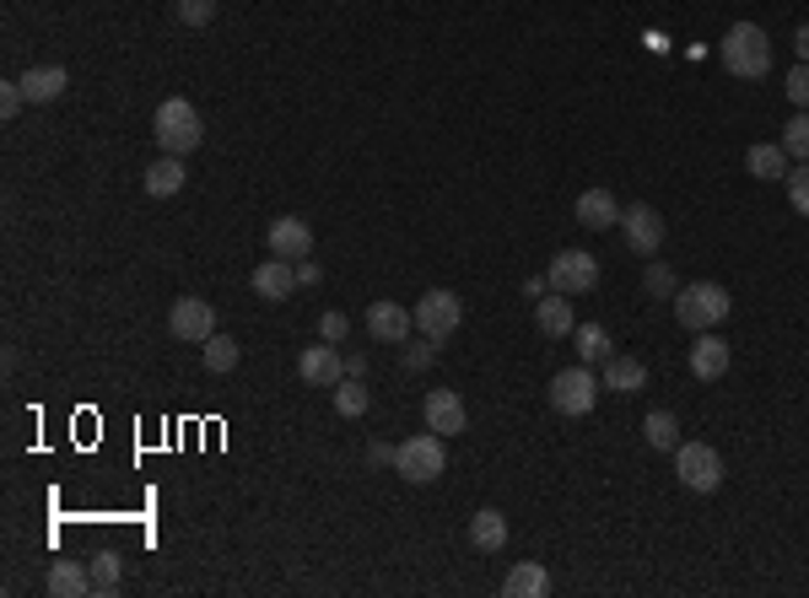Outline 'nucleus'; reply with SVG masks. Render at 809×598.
Listing matches in <instances>:
<instances>
[{"instance_id": "1", "label": "nucleus", "mask_w": 809, "mask_h": 598, "mask_svg": "<svg viewBox=\"0 0 809 598\" xmlns=\"http://www.w3.org/2000/svg\"><path fill=\"white\" fill-rule=\"evenodd\" d=\"M723 71L740 76V81H761V76L772 71V38H767V27L734 22V27L723 33Z\"/></svg>"}, {"instance_id": "2", "label": "nucleus", "mask_w": 809, "mask_h": 598, "mask_svg": "<svg viewBox=\"0 0 809 598\" xmlns=\"http://www.w3.org/2000/svg\"><path fill=\"white\" fill-rule=\"evenodd\" d=\"M152 136H157V147L167 151V156H189V151L205 141L200 114H194V103H189V98H162L157 119H152Z\"/></svg>"}, {"instance_id": "3", "label": "nucleus", "mask_w": 809, "mask_h": 598, "mask_svg": "<svg viewBox=\"0 0 809 598\" xmlns=\"http://www.w3.org/2000/svg\"><path fill=\"white\" fill-rule=\"evenodd\" d=\"M674 318H680V329H712V323H723L729 318V292L723 287H712V281H696V287H680L674 292Z\"/></svg>"}, {"instance_id": "4", "label": "nucleus", "mask_w": 809, "mask_h": 598, "mask_svg": "<svg viewBox=\"0 0 809 598\" xmlns=\"http://www.w3.org/2000/svg\"><path fill=\"white\" fill-rule=\"evenodd\" d=\"M443 463H448V453H443V437H438L432 427L394 448V469H400L410 485H432V480L443 474Z\"/></svg>"}, {"instance_id": "5", "label": "nucleus", "mask_w": 809, "mask_h": 598, "mask_svg": "<svg viewBox=\"0 0 809 598\" xmlns=\"http://www.w3.org/2000/svg\"><path fill=\"white\" fill-rule=\"evenodd\" d=\"M599 378H594V367H567V372H556L551 378V410H561V416H589L594 410V399H599Z\"/></svg>"}, {"instance_id": "6", "label": "nucleus", "mask_w": 809, "mask_h": 598, "mask_svg": "<svg viewBox=\"0 0 809 598\" xmlns=\"http://www.w3.org/2000/svg\"><path fill=\"white\" fill-rule=\"evenodd\" d=\"M674 474H680V485L685 491H718L723 485V458L718 448H707V443H680L674 448Z\"/></svg>"}, {"instance_id": "7", "label": "nucleus", "mask_w": 809, "mask_h": 598, "mask_svg": "<svg viewBox=\"0 0 809 598\" xmlns=\"http://www.w3.org/2000/svg\"><path fill=\"white\" fill-rule=\"evenodd\" d=\"M551 292H561V297H583V292H594V281H599V259L594 254H583V249H561L556 259H551Z\"/></svg>"}, {"instance_id": "8", "label": "nucleus", "mask_w": 809, "mask_h": 598, "mask_svg": "<svg viewBox=\"0 0 809 598\" xmlns=\"http://www.w3.org/2000/svg\"><path fill=\"white\" fill-rule=\"evenodd\" d=\"M459 318H465V302L454 297V292H443V287L421 292V302H416V329L427 340H448L459 329Z\"/></svg>"}, {"instance_id": "9", "label": "nucleus", "mask_w": 809, "mask_h": 598, "mask_svg": "<svg viewBox=\"0 0 809 598\" xmlns=\"http://www.w3.org/2000/svg\"><path fill=\"white\" fill-rule=\"evenodd\" d=\"M167 334L173 340H189V345H205L216 334V307L205 297H178L167 313Z\"/></svg>"}, {"instance_id": "10", "label": "nucleus", "mask_w": 809, "mask_h": 598, "mask_svg": "<svg viewBox=\"0 0 809 598\" xmlns=\"http://www.w3.org/2000/svg\"><path fill=\"white\" fill-rule=\"evenodd\" d=\"M270 254H276V259H292V265L308 259V254H314V227H308L303 216H276V221H270Z\"/></svg>"}, {"instance_id": "11", "label": "nucleus", "mask_w": 809, "mask_h": 598, "mask_svg": "<svg viewBox=\"0 0 809 598\" xmlns=\"http://www.w3.org/2000/svg\"><path fill=\"white\" fill-rule=\"evenodd\" d=\"M421 410H427V427H432L438 437H465V427H470V416H465V399H459L454 389H432Z\"/></svg>"}, {"instance_id": "12", "label": "nucleus", "mask_w": 809, "mask_h": 598, "mask_svg": "<svg viewBox=\"0 0 809 598\" xmlns=\"http://www.w3.org/2000/svg\"><path fill=\"white\" fill-rule=\"evenodd\" d=\"M298 378L314 383V389H334V383L345 378V356H340L334 345H308V351L298 356Z\"/></svg>"}, {"instance_id": "13", "label": "nucleus", "mask_w": 809, "mask_h": 598, "mask_svg": "<svg viewBox=\"0 0 809 598\" xmlns=\"http://www.w3.org/2000/svg\"><path fill=\"white\" fill-rule=\"evenodd\" d=\"M249 287H254L260 302H287L292 287H298V265H292V259H265V265H254Z\"/></svg>"}, {"instance_id": "14", "label": "nucleus", "mask_w": 809, "mask_h": 598, "mask_svg": "<svg viewBox=\"0 0 809 598\" xmlns=\"http://www.w3.org/2000/svg\"><path fill=\"white\" fill-rule=\"evenodd\" d=\"M621 227H627V243H632L637 254H658V249H663V216H658L653 205L621 211Z\"/></svg>"}, {"instance_id": "15", "label": "nucleus", "mask_w": 809, "mask_h": 598, "mask_svg": "<svg viewBox=\"0 0 809 598\" xmlns=\"http://www.w3.org/2000/svg\"><path fill=\"white\" fill-rule=\"evenodd\" d=\"M367 329H372V340H383V345H400V340H410V329H416V313H405L400 302H372V307H367Z\"/></svg>"}, {"instance_id": "16", "label": "nucleus", "mask_w": 809, "mask_h": 598, "mask_svg": "<svg viewBox=\"0 0 809 598\" xmlns=\"http://www.w3.org/2000/svg\"><path fill=\"white\" fill-rule=\"evenodd\" d=\"M729 361H734V356H729V345H723L718 334H707V329H701V340L691 345V372H696L701 383H718V378L729 372Z\"/></svg>"}, {"instance_id": "17", "label": "nucleus", "mask_w": 809, "mask_h": 598, "mask_svg": "<svg viewBox=\"0 0 809 598\" xmlns=\"http://www.w3.org/2000/svg\"><path fill=\"white\" fill-rule=\"evenodd\" d=\"M578 221H583L589 232H605V227H616V221H621V205H616V194H610V189H589V194H578Z\"/></svg>"}, {"instance_id": "18", "label": "nucleus", "mask_w": 809, "mask_h": 598, "mask_svg": "<svg viewBox=\"0 0 809 598\" xmlns=\"http://www.w3.org/2000/svg\"><path fill=\"white\" fill-rule=\"evenodd\" d=\"M65 87H71L65 65H33V71L22 76V92H27V103H54Z\"/></svg>"}, {"instance_id": "19", "label": "nucleus", "mask_w": 809, "mask_h": 598, "mask_svg": "<svg viewBox=\"0 0 809 598\" xmlns=\"http://www.w3.org/2000/svg\"><path fill=\"white\" fill-rule=\"evenodd\" d=\"M534 323H540V334H551V340H561V334L578 329V323H572V302L561 297V292H545V297L534 302Z\"/></svg>"}, {"instance_id": "20", "label": "nucleus", "mask_w": 809, "mask_h": 598, "mask_svg": "<svg viewBox=\"0 0 809 598\" xmlns=\"http://www.w3.org/2000/svg\"><path fill=\"white\" fill-rule=\"evenodd\" d=\"M502 594H507V598H540V594H551V572H545L540 561H518V567L507 572Z\"/></svg>"}, {"instance_id": "21", "label": "nucleus", "mask_w": 809, "mask_h": 598, "mask_svg": "<svg viewBox=\"0 0 809 598\" xmlns=\"http://www.w3.org/2000/svg\"><path fill=\"white\" fill-rule=\"evenodd\" d=\"M605 389H616V394H643L647 367L637 356H610V361H605Z\"/></svg>"}, {"instance_id": "22", "label": "nucleus", "mask_w": 809, "mask_h": 598, "mask_svg": "<svg viewBox=\"0 0 809 598\" xmlns=\"http://www.w3.org/2000/svg\"><path fill=\"white\" fill-rule=\"evenodd\" d=\"M49 594H54V598L92 594V572H87L81 561H54V567H49Z\"/></svg>"}, {"instance_id": "23", "label": "nucleus", "mask_w": 809, "mask_h": 598, "mask_svg": "<svg viewBox=\"0 0 809 598\" xmlns=\"http://www.w3.org/2000/svg\"><path fill=\"white\" fill-rule=\"evenodd\" d=\"M178 189H184V162L162 151L157 162L147 167V194H152V200H167V194H178Z\"/></svg>"}, {"instance_id": "24", "label": "nucleus", "mask_w": 809, "mask_h": 598, "mask_svg": "<svg viewBox=\"0 0 809 598\" xmlns=\"http://www.w3.org/2000/svg\"><path fill=\"white\" fill-rule=\"evenodd\" d=\"M470 545H476V550H502V545H507V518H502L496 507H481V512L470 518Z\"/></svg>"}, {"instance_id": "25", "label": "nucleus", "mask_w": 809, "mask_h": 598, "mask_svg": "<svg viewBox=\"0 0 809 598\" xmlns=\"http://www.w3.org/2000/svg\"><path fill=\"white\" fill-rule=\"evenodd\" d=\"M745 167H750L756 178H788V151H783V141H778V147L761 141V147H750Z\"/></svg>"}, {"instance_id": "26", "label": "nucleus", "mask_w": 809, "mask_h": 598, "mask_svg": "<svg viewBox=\"0 0 809 598\" xmlns=\"http://www.w3.org/2000/svg\"><path fill=\"white\" fill-rule=\"evenodd\" d=\"M572 340H578L583 367H594V361H610V356H616V351H610V334H605L599 323H578V329H572Z\"/></svg>"}, {"instance_id": "27", "label": "nucleus", "mask_w": 809, "mask_h": 598, "mask_svg": "<svg viewBox=\"0 0 809 598\" xmlns=\"http://www.w3.org/2000/svg\"><path fill=\"white\" fill-rule=\"evenodd\" d=\"M200 351H205V372H232L238 367V340L232 334H211Z\"/></svg>"}, {"instance_id": "28", "label": "nucleus", "mask_w": 809, "mask_h": 598, "mask_svg": "<svg viewBox=\"0 0 809 598\" xmlns=\"http://www.w3.org/2000/svg\"><path fill=\"white\" fill-rule=\"evenodd\" d=\"M119 577H125V561L114 550L92 556V594H119Z\"/></svg>"}, {"instance_id": "29", "label": "nucleus", "mask_w": 809, "mask_h": 598, "mask_svg": "<svg viewBox=\"0 0 809 598\" xmlns=\"http://www.w3.org/2000/svg\"><path fill=\"white\" fill-rule=\"evenodd\" d=\"M643 437L653 443V448H680V421L669 416V410H653L643 421Z\"/></svg>"}, {"instance_id": "30", "label": "nucleus", "mask_w": 809, "mask_h": 598, "mask_svg": "<svg viewBox=\"0 0 809 598\" xmlns=\"http://www.w3.org/2000/svg\"><path fill=\"white\" fill-rule=\"evenodd\" d=\"M367 410V389L356 383V378H345V383H334V416H345V421H356Z\"/></svg>"}, {"instance_id": "31", "label": "nucleus", "mask_w": 809, "mask_h": 598, "mask_svg": "<svg viewBox=\"0 0 809 598\" xmlns=\"http://www.w3.org/2000/svg\"><path fill=\"white\" fill-rule=\"evenodd\" d=\"M783 151L799 156V162H809V114H799V119L783 130Z\"/></svg>"}, {"instance_id": "32", "label": "nucleus", "mask_w": 809, "mask_h": 598, "mask_svg": "<svg viewBox=\"0 0 809 598\" xmlns=\"http://www.w3.org/2000/svg\"><path fill=\"white\" fill-rule=\"evenodd\" d=\"M788 205H794L799 216H809V162L788 173Z\"/></svg>"}, {"instance_id": "33", "label": "nucleus", "mask_w": 809, "mask_h": 598, "mask_svg": "<svg viewBox=\"0 0 809 598\" xmlns=\"http://www.w3.org/2000/svg\"><path fill=\"white\" fill-rule=\"evenodd\" d=\"M178 16H184L189 27H205V22L216 16V0H178Z\"/></svg>"}, {"instance_id": "34", "label": "nucleus", "mask_w": 809, "mask_h": 598, "mask_svg": "<svg viewBox=\"0 0 809 598\" xmlns=\"http://www.w3.org/2000/svg\"><path fill=\"white\" fill-rule=\"evenodd\" d=\"M647 292H653V297H669V302H674V292H680V287H674L669 265H647Z\"/></svg>"}, {"instance_id": "35", "label": "nucleus", "mask_w": 809, "mask_h": 598, "mask_svg": "<svg viewBox=\"0 0 809 598\" xmlns=\"http://www.w3.org/2000/svg\"><path fill=\"white\" fill-rule=\"evenodd\" d=\"M788 98H794L799 109H809V60H799V65L788 71Z\"/></svg>"}, {"instance_id": "36", "label": "nucleus", "mask_w": 809, "mask_h": 598, "mask_svg": "<svg viewBox=\"0 0 809 598\" xmlns=\"http://www.w3.org/2000/svg\"><path fill=\"white\" fill-rule=\"evenodd\" d=\"M27 103V92H22V81H5L0 87V119H16V109Z\"/></svg>"}, {"instance_id": "37", "label": "nucleus", "mask_w": 809, "mask_h": 598, "mask_svg": "<svg viewBox=\"0 0 809 598\" xmlns=\"http://www.w3.org/2000/svg\"><path fill=\"white\" fill-rule=\"evenodd\" d=\"M345 329H351V318H345V313H324V318H319V334L329 340V345H340V340H345Z\"/></svg>"}, {"instance_id": "38", "label": "nucleus", "mask_w": 809, "mask_h": 598, "mask_svg": "<svg viewBox=\"0 0 809 598\" xmlns=\"http://www.w3.org/2000/svg\"><path fill=\"white\" fill-rule=\"evenodd\" d=\"M432 356H438L432 345H405V367H410V372H421V367H432Z\"/></svg>"}, {"instance_id": "39", "label": "nucleus", "mask_w": 809, "mask_h": 598, "mask_svg": "<svg viewBox=\"0 0 809 598\" xmlns=\"http://www.w3.org/2000/svg\"><path fill=\"white\" fill-rule=\"evenodd\" d=\"M298 287H319V265H298Z\"/></svg>"}, {"instance_id": "40", "label": "nucleus", "mask_w": 809, "mask_h": 598, "mask_svg": "<svg viewBox=\"0 0 809 598\" xmlns=\"http://www.w3.org/2000/svg\"><path fill=\"white\" fill-rule=\"evenodd\" d=\"M367 458H372V463H394V448H389V443H372Z\"/></svg>"}, {"instance_id": "41", "label": "nucleus", "mask_w": 809, "mask_h": 598, "mask_svg": "<svg viewBox=\"0 0 809 598\" xmlns=\"http://www.w3.org/2000/svg\"><path fill=\"white\" fill-rule=\"evenodd\" d=\"M367 372V356H345V378H362Z\"/></svg>"}, {"instance_id": "42", "label": "nucleus", "mask_w": 809, "mask_h": 598, "mask_svg": "<svg viewBox=\"0 0 809 598\" xmlns=\"http://www.w3.org/2000/svg\"><path fill=\"white\" fill-rule=\"evenodd\" d=\"M794 49H799V60H809V22L794 33Z\"/></svg>"}]
</instances>
